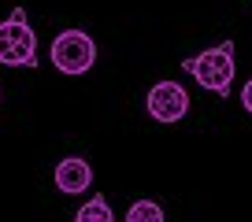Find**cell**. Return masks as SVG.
<instances>
[{"instance_id": "1", "label": "cell", "mask_w": 252, "mask_h": 222, "mask_svg": "<svg viewBox=\"0 0 252 222\" xmlns=\"http://www.w3.org/2000/svg\"><path fill=\"white\" fill-rule=\"evenodd\" d=\"M182 71L193 74L200 89H208V93L226 100L230 89H234V74H237L234 71V41H222V45H212L204 52L182 59Z\"/></svg>"}, {"instance_id": "2", "label": "cell", "mask_w": 252, "mask_h": 222, "mask_svg": "<svg viewBox=\"0 0 252 222\" xmlns=\"http://www.w3.org/2000/svg\"><path fill=\"white\" fill-rule=\"evenodd\" d=\"M0 63L37 71V33L26 19V8H15L0 23Z\"/></svg>"}, {"instance_id": "3", "label": "cell", "mask_w": 252, "mask_h": 222, "mask_svg": "<svg viewBox=\"0 0 252 222\" xmlns=\"http://www.w3.org/2000/svg\"><path fill=\"white\" fill-rule=\"evenodd\" d=\"M48 56H52V67L60 74H89L96 63V41L86 30H63L56 33Z\"/></svg>"}, {"instance_id": "4", "label": "cell", "mask_w": 252, "mask_h": 222, "mask_svg": "<svg viewBox=\"0 0 252 222\" xmlns=\"http://www.w3.org/2000/svg\"><path fill=\"white\" fill-rule=\"evenodd\" d=\"M145 108H149V115L156 122H182L189 111V93L178 85V82H156V85L149 89V96H145Z\"/></svg>"}, {"instance_id": "5", "label": "cell", "mask_w": 252, "mask_h": 222, "mask_svg": "<svg viewBox=\"0 0 252 222\" xmlns=\"http://www.w3.org/2000/svg\"><path fill=\"white\" fill-rule=\"evenodd\" d=\"M56 189L63 193V196H78V193H89V185H93V166L86 163L82 156H67L56 163Z\"/></svg>"}, {"instance_id": "6", "label": "cell", "mask_w": 252, "mask_h": 222, "mask_svg": "<svg viewBox=\"0 0 252 222\" xmlns=\"http://www.w3.org/2000/svg\"><path fill=\"white\" fill-rule=\"evenodd\" d=\"M71 222H115V215H111V204L96 193L89 204H82L78 211H74V219Z\"/></svg>"}, {"instance_id": "7", "label": "cell", "mask_w": 252, "mask_h": 222, "mask_svg": "<svg viewBox=\"0 0 252 222\" xmlns=\"http://www.w3.org/2000/svg\"><path fill=\"white\" fill-rule=\"evenodd\" d=\"M126 222H167L163 219V207L152 204V200H134L130 211H126Z\"/></svg>"}, {"instance_id": "8", "label": "cell", "mask_w": 252, "mask_h": 222, "mask_svg": "<svg viewBox=\"0 0 252 222\" xmlns=\"http://www.w3.org/2000/svg\"><path fill=\"white\" fill-rule=\"evenodd\" d=\"M241 104H245V111L252 115V78H249V82L241 85Z\"/></svg>"}]
</instances>
